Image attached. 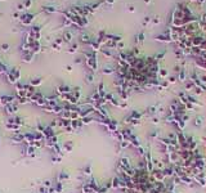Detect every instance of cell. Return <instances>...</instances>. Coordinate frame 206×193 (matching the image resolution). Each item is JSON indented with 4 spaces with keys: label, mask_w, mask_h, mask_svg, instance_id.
<instances>
[{
    "label": "cell",
    "mask_w": 206,
    "mask_h": 193,
    "mask_svg": "<svg viewBox=\"0 0 206 193\" xmlns=\"http://www.w3.org/2000/svg\"><path fill=\"white\" fill-rule=\"evenodd\" d=\"M8 47H9V45H8V44H4V45H3V47H1V48H3V50H6V49H8Z\"/></svg>",
    "instance_id": "obj_2"
},
{
    "label": "cell",
    "mask_w": 206,
    "mask_h": 193,
    "mask_svg": "<svg viewBox=\"0 0 206 193\" xmlns=\"http://www.w3.org/2000/svg\"><path fill=\"white\" fill-rule=\"evenodd\" d=\"M31 4V0H27V1H26V6H28Z\"/></svg>",
    "instance_id": "obj_4"
},
{
    "label": "cell",
    "mask_w": 206,
    "mask_h": 193,
    "mask_svg": "<svg viewBox=\"0 0 206 193\" xmlns=\"http://www.w3.org/2000/svg\"><path fill=\"white\" fill-rule=\"evenodd\" d=\"M39 82H40V81H39V79H36L35 81H32V84H35V85H36V84H39Z\"/></svg>",
    "instance_id": "obj_3"
},
{
    "label": "cell",
    "mask_w": 206,
    "mask_h": 193,
    "mask_svg": "<svg viewBox=\"0 0 206 193\" xmlns=\"http://www.w3.org/2000/svg\"><path fill=\"white\" fill-rule=\"evenodd\" d=\"M32 17H34V16H31V14H25V16L21 17V21H22L23 24H28L32 21Z\"/></svg>",
    "instance_id": "obj_1"
}]
</instances>
